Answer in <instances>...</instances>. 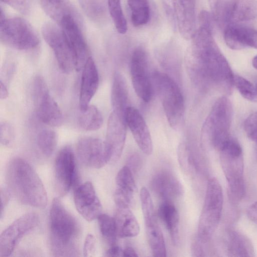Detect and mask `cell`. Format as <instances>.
Wrapping results in <instances>:
<instances>
[{"instance_id": "1", "label": "cell", "mask_w": 257, "mask_h": 257, "mask_svg": "<svg viewBox=\"0 0 257 257\" xmlns=\"http://www.w3.org/2000/svg\"><path fill=\"white\" fill-rule=\"evenodd\" d=\"M185 58L191 80L198 87H217L226 94L232 93L234 76L230 65L216 43L212 33L196 30Z\"/></svg>"}, {"instance_id": "2", "label": "cell", "mask_w": 257, "mask_h": 257, "mask_svg": "<svg viewBox=\"0 0 257 257\" xmlns=\"http://www.w3.org/2000/svg\"><path fill=\"white\" fill-rule=\"evenodd\" d=\"M8 188L21 203L38 208L47 205V194L40 177L31 165L21 158L13 159L6 171Z\"/></svg>"}, {"instance_id": "3", "label": "cell", "mask_w": 257, "mask_h": 257, "mask_svg": "<svg viewBox=\"0 0 257 257\" xmlns=\"http://www.w3.org/2000/svg\"><path fill=\"white\" fill-rule=\"evenodd\" d=\"M50 242L53 255L55 256L79 255V224L57 198L50 210Z\"/></svg>"}, {"instance_id": "4", "label": "cell", "mask_w": 257, "mask_h": 257, "mask_svg": "<svg viewBox=\"0 0 257 257\" xmlns=\"http://www.w3.org/2000/svg\"><path fill=\"white\" fill-rule=\"evenodd\" d=\"M221 166L227 183L230 202L237 204L244 197V158L237 140L230 137L218 151Z\"/></svg>"}, {"instance_id": "5", "label": "cell", "mask_w": 257, "mask_h": 257, "mask_svg": "<svg viewBox=\"0 0 257 257\" xmlns=\"http://www.w3.org/2000/svg\"><path fill=\"white\" fill-rule=\"evenodd\" d=\"M152 79L153 88L160 98L169 124L174 130L180 129L185 117V103L180 88L166 73L156 71Z\"/></svg>"}, {"instance_id": "6", "label": "cell", "mask_w": 257, "mask_h": 257, "mask_svg": "<svg viewBox=\"0 0 257 257\" xmlns=\"http://www.w3.org/2000/svg\"><path fill=\"white\" fill-rule=\"evenodd\" d=\"M232 112L231 102L226 96L217 99L203 124L202 141L218 151L231 136Z\"/></svg>"}, {"instance_id": "7", "label": "cell", "mask_w": 257, "mask_h": 257, "mask_svg": "<svg viewBox=\"0 0 257 257\" xmlns=\"http://www.w3.org/2000/svg\"><path fill=\"white\" fill-rule=\"evenodd\" d=\"M223 204L221 186L214 177L207 184L204 202L197 229V239L202 243L210 240L219 223Z\"/></svg>"}, {"instance_id": "8", "label": "cell", "mask_w": 257, "mask_h": 257, "mask_svg": "<svg viewBox=\"0 0 257 257\" xmlns=\"http://www.w3.org/2000/svg\"><path fill=\"white\" fill-rule=\"evenodd\" d=\"M1 40L5 44L18 50L35 48L39 43L38 36L32 26L21 18H5L1 9Z\"/></svg>"}, {"instance_id": "9", "label": "cell", "mask_w": 257, "mask_h": 257, "mask_svg": "<svg viewBox=\"0 0 257 257\" xmlns=\"http://www.w3.org/2000/svg\"><path fill=\"white\" fill-rule=\"evenodd\" d=\"M33 96L38 118L51 126H59L63 116L59 105L49 93L47 85L40 76L36 77L33 86Z\"/></svg>"}, {"instance_id": "10", "label": "cell", "mask_w": 257, "mask_h": 257, "mask_svg": "<svg viewBox=\"0 0 257 257\" xmlns=\"http://www.w3.org/2000/svg\"><path fill=\"white\" fill-rule=\"evenodd\" d=\"M77 178L75 155L68 146L57 153L54 166V182L56 193L63 197L76 182Z\"/></svg>"}, {"instance_id": "11", "label": "cell", "mask_w": 257, "mask_h": 257, "mask_svg": "<svg viewBox=\"0 0 257 257\" xmlns=\"http://www.w3.org/2000/svg\"><path fill=\"white\" fill-rule=\"evenodd\" d=\"M130 71L133 86L137 95L144 101L149 102L152 97L154 88L147 56L143 48H138L133 52Z\"/></svg>"}, {"instance_id": "12", "label": "cell", "mask_w": 257, "mask_h": 257, "mask_svg": "<svg viewBox=\"0 0 257 257\" xmlns=\"http://www.w3.org/2000/svg\"><path fill=\"white\" fill-rule=\"evenodd\" d=\"M42 34L46 42L52 49L59 68L65 73L75 69L73 54L61 29L47 23L42 28Z\"/></svg>"}, {"instance_id": "13", "label": "cell", "mask_w": 257, "mask_h": 257, "mask_svg": "<svg viewBox=\"0 0 257 257\" xmlns=\"http://www.w3.org/2000/svg\"><path fill=\"white\" fill-rule=\"evenodd\" d=\"M39 222V215L27 213L14 221L0 236V256H10L21 239L34 229Z\"/></svg>"}, {"instance_id": "14", "label": "cell", "mask_w": 257, "mask_h": 257, "mask_svg": "<svg viewBox=\"0 0 257 257\" xmlns=\"http://www.w3.org/2000/svg\"><path fill=\"white\" fill-rule=\"evenodd\" d=\"M61 29L72 50L75 69H83L90 57L87 44L74 18L70 14L65 13L59 20Z\"/></svg>"}, {"instance_id": "15", "label": "cell", "mask_w": 257, "mask_h": 257, "mask_svg": "<svg viewBox=\"0 0 257 257\" xmlns=\"http://www.w3.org/2000/svg\"><path fill=\"white\" fill-rule=\"evenodd\" d=\"M126 126L124 117L113 111L110 114L104 141L109 163H115L121 157L125 142Z\"/></svg>"}, {"instance_id": "16", "label": "cell", "mask_w": 257, "mask_h": 257, "mask_svg": "<svg viewBox=\"0 0 257 257\" xmlns=\"http://www.w3.org/2000/svg\"><path fill=\"white\" fill-rule=\"evenodd\" d=\"M76 155L79 161L88 167L99 169L108 163L104 142L93 137H84L78 142Z\"/></svg>"}, {"instance_id": "17", "label": "cell", "mask_w": 257, "mask_h": 257, "mask_svg": "<svg viewBox=\"0 0 257 257\" xmlns=\"http://www.w3.org/2000/svg\"><path fill=\"white\" fill-rule=\"evenodd\" d=\"M73 196L77 210L87 221H92L101 214V204L91 182L77 186Z\"/></svg>"}, {"instance_id": "18", "label": "cell", "mask_w": 257, "mask_h": 257, "mask_svg": "<svg viewBox=\"0 0 257 257\" xmlns=\"http://www.w3.org/2000/svg\"><path fill=\"white\" fill-rule=\"evenodd\" d=\"M127 126L141 150L146 155H151L153 150V142L148 125L140 111L128 106L125 114Z\"/></svg>"}, {"instance_id": "19", "label": "cell", "mask_w": 257, "mask_h": 257, "mask_svg": "<svg viewBox=\"0 0 257 257\" xmlns=\"http://www.w3.org/2000/svg\"><path fill=\"white\" fill-rule=\"evenodd\" d=\"M177 25L181 36L192 39L196 29V0H172Z\"/></svg>"}, {"instance_id": "20", "label": "cell", "mask_w": 257, "mask_h": 257, "mask_svg": "<svg viewBox=\"0 0 257 257\" xmlns=\"http://www.w3.org/2000/svg\"><path fill=\"white\" fill-rule=\"evenodd\" d=\"M99 81L97 68L93 59L90 57L83 68L81 75L79 97L80 111L85 110L89 105L97 90Z\"/></svg>"}, {"instance_id": "21", "label": "cell", "mask_w": 257, "mask_h": 257, "mask_svg": "<svg viewBox=\"0 0 257 257\" xmlns=\"http://www.w3.org/2000/svg\"><path fill=\"white\" fill-rule=\"evenodd\" d=\"M224 39L231 49L240 50L247 47L257 49V30L252 28L230 24L224 29Z\"/></svg>"}, {"instance_id": "22", "label": "cell", "mask_w": 257, "mask_h": 257, "mask_svg": "<svg viewBox=\"0 0 257 257\" xmlns=\"http://www.w3.org/2000/svg\"><path fill=\"white\" fill-rule=\"evenodd\" d=\"M114 200L117 207H129L133 204L137 186L131 170L125 166L117 173Z\"/></svg>"}, {"instance_id": "23", "label": "cell", "mask_w": 257, "mask_h": 257, "mask_svg": "<svg viewBox=\"0 0 257 257\" xmlns=\"http://www.w3.org/2000/svg\"><path fill=\"white\" fill-rule=\"evenodd\" d=\"M153 191L163 201H172L181 196L183 193V186L172 173L161 171L153 177L151 181Z\"/></svg>"}, {"instance_id": "24", "label": "cell", "mask_w": 257, "mask_h": 257, "mask_svg": "<svg viewBox=\"0 0 257 257\" xmlns=\"http://www.w3.org/2000/svg\"><path fill=\"white\" fill-rule=\"evenodd\" d=\"M114 219L119 237H132L139 234L140 225L130 208L117 207Z\"/></svg>"}, {"instance_id": "25", "label": "cell", "mask_w": 257, "mask_h": 257, "mask_svg": "<svg viewBox=\"0 0 257 257\" xmlns=\"http://www.w3.org/2000/svg\"><path fill=\"white\" fill-rule=\"evenodd\" d=\"M128 89L123 76L118 72L115 73L111 91V102L114 112L125 118L128 105Z\"/></svg>"}, {"instance_id": "26", "label": "cell", "mask_w": 257, "mask_h": 257, "mask_svg": "<svg viewBox=\"0 0 257 257\" xmlns=\"http://www.w3.org/2000/svg\"><path fill=\"white\" fill-rule=\"evenodd\" d=\"M158 215L167 229L172 242L177 245L179 242L178 212L171 201L164 200L158 208Z\"/></svg>"}, {"instance_id": "27", "label": "cell", "mask_w": 257, "mask_h": 257, "mask_svg": "<svg viewBox=\"0 0 257 257\" xmlns=\"http://www.w3.org/2000/svg\"><path fill=\"white\" fill-rule=\"evenodd\" d=\"M227 253L229 256H253L254 249L249 239L244 234L234 230L227 233Z\"/></svg>"}, {"instance_id": "28", "label": "cell", "mask_w": 257, "mask_h": 257, "mask_svg": "<svg viewBox=\"0 0 257 257\" xmlns=\"http://www.w3.org/2000/svg\"><path fill=\"white\" fill-rule=\"evenodd\" d=\"M144 220L148 241L153 255L157 257L166 256L165 240L156 216Z\"/></svg>"}, {"instance_id": "29", "label": "cell", "mask_w": 257, "mask_h": 257, "mask_svg": "<svg viewBox=\"0 0 257 257\" xmlns=\"http://www.w3.org/2000/svg\"><path fill=\"white\" fill-rule=\"evenodd\" d=\"M230 24L257 18L256 0H231Z\"/></svg>"}, {"instance_id": "30", "label": "cell", "mask_w": 257, "mask_h": 257, "mask_svg": "<svg viewBox=\"0 0 257 257\" xmlns=\"http://www.w3.org/2000/svg\"><path fill=\"white\" fill-rule=\"evenodd\" d=\"M80 111L78 124L82 129L91 131L101 127L103 123V117L96 106L89 105L86 109Z\"/></svg>"}, {"instance_id": "31", "label": "cell", "mask_w": 257, "mask_h": 257, "mask_svg": "<svg viewBox=\"0 0 257 257\" xmlns=\"http://www.w3.org/2000/svg\"><path fill=\"white\" fill-rule=\"evenodd\" d=\"M131 11V19L133 25L139 27L146 24L150 17V10L148 0H127Z\"/></svg>"}, {"instance_id": "32", "label": "cell", "mask_w": 257, "mask_h": 257, "mask_svg": "<svg viewBox=\"0 0 257 257\" xmlns=\"http://www.w3.org/2000/svg\"><path fill=\"white\" fill-rule=\"evenodd\" d=\"M57 143L56 133L51 130H44L38 135L37 145L41 153L45 157H49L54 151Z\"/></svg>"}, {"instance_id": "33", "label": "cell", "mask_w": 257, "mask_h": 257, "mask_svg": "<svg viewBox=\"0 0 257 257\" xmlns=\"http://www.w3.org/2000/svg\"><path fill=\"white\" fill-rule=\"evenodd\" d=\"M97 219L100 231L104 240L110 246L115 244L117 235L114 218L101 213Z\"/></svg>"}, {"instance_id": "34", "label": "cell", "mask_w": 257, "mask_h": 257, "mask_svg": "<svg viewBox=\"0 0 257 257\" xmlns=\"http://www.w3.org/2000/svg\"><path fill=\"white\" fill-rule=\"evenodd\" d=\"M230 1L218 0L213 5L212 14L216 25L224 29L230 23Z\"/></svg>"}, {"instance_id": "35", "label": "cell", "mask_w": 257, "mask_h": 257, "mask_svg": "<svg viewBox=\"0 0 257 257\" xmlns=\"http://www.w3.org/2000/svg\"><path fill=\"white\" fill-rule=\"evenodd\" d=\"M178 161L183 170L190 173L197 167V161L190 145L183 142L180 144L178 150Z\"/></svg>"}, {"instance_id": "36", "label": "cell", "mask_w": 257, "mask_h": 257, "mask_svg": "<svg viewBox=\"0 0 257 257\" xmlns=\"http://www.w3.org/2000/svg\"><path fill=\"white\" fill-rule=\"evenodd\" d=\"M110 15L117 31L125 34L127 29V23L123 15L120 0H107Z\"/></svg>"}, {"instance_id": "37", "label": "cell", "mask_w": 257, "mask_h": 257, "mask_svg": "<svg viewBox=\"0 0 257 257\" xmlns=\"http://www.w3.org/2000/svg\"><path fill=\"white\" fill-rule=\"evenodd\" d=\"M234 85L244 98L250 101L257 102L255 86L248 80L239 75H234Z\"/></svg>"}, {"instance_id": "38", "label": "cell", "mask_w": 257, "mask_h": 257, "mask_svg": "<svg viewBox=\"0 0 257 257\" xmlns=\"http://www.w3.org/2000/svg\"><path fill=\"white\" fill-rule=\"evenodd\" d=\"M140 199L144 219L155 216L152 198L149 191L145 187L141 189Z\"/></svg>"}, {"instance_id": "39", "label": "cell", "mask_w": 257, "mask_h": 257, "mask_svg": "<svg viewBox=\"0 0 257 257\" xmlns=\"http://www.w3.org/2000/svg\"><path fill=\"white\" fill-rule=\"evenodd\" d=\"M15 130L11 123L3 121L0 124V140L2 145H11L15 140Z\"/></svg>"}, {"instance_id": "40", "label": "cell", "mask_w": 257, "mask_h": 257, "mask_svg": "<svg viewBox=\"0 0 257 257\" xmlns=\"http://www.w3.org/2000/svg\"><path fill=\"white\" fill-rule=\"evenodd\" d=\"M244 127L247 137L257 143V111L247 117L244 121Z\"/></svg>"}, {"instance_id": "41", "label": "cell", "mask_w": 257, "mask_h": 257, "mask_svg": "<svg viewBox=\"0 0 257 257\" xmlns=\"http://www.w3.org/2000/svg\"><path fill=\"white\" fill-rule=\"evenodd\" d=\"M199 27L213 32L215 24L216 25L212 13L202 10L198 16Z\"/></svg>"}, {"instance_id": "42", "label": "cell", "mask_w": 257, "mask_h": 257, "mask_svg": "<svg viewBox=\"0 0 257 257\" xmlns=\"http://www.w3.org/2000/svg\"><path fill=\"white\" fill-rule=\"evenodd\" d=\"M21 13H26L31 9L32 0H1Z\"/></svg>"}, {"instance_id": "43", "label": "cell", "mask_w": 257, "mask_h": 257, "mask_svg": "<svg viewBox=\"0 0 257 257\" xmlns=\"http://www.w3.org/2000/svg\"><path fill=\"white\" fill-rule=\"evenodd\" d=\"M95 251V239L91 234L87 235L84 244L83 254L85 256H93Z\"/></svg>"}, {"instance_id": "44", "label": "cell", "mask_w": 257, "mask_h": 257, "mask_svg": "<svg viewBox=\"0 0 257 257\" xmlns=\"http://www.w3.org/2000/svg\"><path fill=\"white\" fill-rule=\"evenodd\" d=\"M142 159L141 156L137 154H133L128 158L127 165L129 169L133 172H138L142 168Z\"/></svg>"}, {"instance_id": "45", "label": "cell", "mask_w": 257, "mask_h": 257, "mask_svg": "<svg viewBox=\"0 0 257 257\" xmlns=\"http://www.w3.org/2000/svg\"><path fill=\"white\" fill-rule=\"evenodd\" d=\"M11 193L8 188H2L1 189V217L3 213L4 210L7 206L10 198Z\"/></svg>"}, {"instance_id": "46", "label": "cell", "mask_w": 257, "mask_h": 257, "mask_svg": "<svg viewBox=\"0 0 257 257\" xmlns=\"http://www.w3.org/2000/svg\"><path fill=\"white\" fill-rule=\"evenodd\" d=\"M106 256H123V249L118 245L114 244L110 246L105 253Z\"/></svg>"}, {"instance_id": "47", "label": "cell", "mask_w": 257, "mask_h": 257, "mask_svg": "<svg viewBox=\"0 0 257 257\" xmlns=\"http://www.w3.org/2000/svg\"><path fill=\"white\" fill-rule=\"evenodd\" d=\"M201 242L198 239L197 241L192 243L191 245V252L192 256H204V252L202 246L201 245Z\"/></svg>"}, {"instance_id": "48", "label": "cell", "mask_w": 257, "mask_h": 257, "mask_svg": "<svg viewBox=\"0 0 257 257\" xmlns=\"http://www.w3.org/2000/svg\"><path fill=\"white\" fill-rule=\"evenodd\" d=\"M246 213L248 218L257 224V201L252 203L248 208Z\"/></svg>"}, {"instance_id": "49", "label": "cell", "mask_w": 257, "mask_h": 257, "mask_svg": "<svg viewBox=\"0 0 257 257\" xmlns=\"http://www.w3.org/2000/svg\"><path fill=\"white\" fill-rule=\"evenodd\" d=\"M123 256H138V254L133 248L127 246L123 249Z\"/></svg>"}, {"instance_id": "50", "label": "cell", "mask_w": 257, "mask_h": 257, "mask_svg": "<svg viewBox=\"0 0 257 257\" xmlns=\"http://www.w3.org/2000/svg\"><path fill=\"white\" fill-rule=\"evenodd\" d=\"M8 91L5 84L2 80L0 82V98L2 99H6L8 96Z\"/></svg>"}, {"instance_id": "51", "label": "cell", "mask_w": 257, "mask_h": 257, "mask_svg": "<svg viewBox=\"0 0 257 257\" xmlns=\"http://www.w3.org/2000/svg\"><path fill=\"white\" fill-rule=\"evenodd\" d=\"M47 3L55 6H59L62 3V0H46Z\"/></svg>"}, {"instance_id": "52", "label": "cell", "mask_w": 257, "mask_h": 257, "mask_svg": "<svg viewBox=\"0 0 257 257\" xmlns=\"http://www.w3.org/2000/svg\"><path fill=\"white\" fill-rule=\"evenodd\" d=\"M252 64L253 66L257 69V55L255 56L252 59Z\"/></svg>"}, {"instance_id": "53", "label": "cell", "mask_w": 257, "mask_h": 257, "mask_svg": "<svg viewBox=\"0 0 257 257\" xmlns=\"http://www.w3.org/2000/svg\"><path fill=\"white\" fill-rule=\"evenodd\" d=\"M255 88H256V91H257V83L255 85Z\"/></svg>"}]
</instances>
